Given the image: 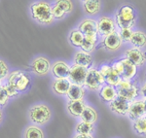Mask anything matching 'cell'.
I'll return each mask as SVG.
<instances>
[{"label":"cell","mask_w":146,"mask_h":138,"mask_svg":"<svg viewBox=\"0 0 146 138\" xmlns=\"http://www.w3.org/2000/svg\"><path fill=\"white\" fill-rule=\"evenodd\" d=\"M31 15L35 20L43 24L52 23L55 20L52 7L47 2H38L31 6Z\"/></svg>","instance_id":"1"},{"label":"cell","mask_w":146,"mask_h":138,"mask_svg":"<svg viewBox=\"0 0 146 138\" xmlns=\"http://www.w3.org/2000/svg\"><path fill=\"white\" fill-rule=\"evenodd\" d=\"M117 25L122 28H131L135 24L136 15L135 9L131 6L124 5L119 9L115 16Z\"/></svg>","instance_id":"2"},{"label":"cell","mask_w":146,"mask_h":138,"mask_svg":"<svg viewBox=\"0 0 146 138\" xmlns=\"http://www.w3.org/2000/svg\"><path fill=\"white\" fill-rule=\"evenodd\" d=\"M51 110L46 104L35 105L29 110V118L37 125H45L51 119Z\"/></svg>","instance_id":"3"},{"label":"cell","mask_w":146,"mask_h":138,"mask_svg":"<svg viewBox=\"0 0 146 138\" xmlns=\"http://www.w3.org/2000/svg\"><path fill=\"white\" fill-rule=\"evenodd\" d=\"M105 85L104 79H103L102 75L100 74V70L96 68H90L88 70V74L86 77V81H85L84 86L88 88L90 90L96 92V90H100V88Z\"/></svg>","instance_id":"4"},{"label":"cell","mask_w":146,"mask_h":138,"mask_svg":"<svg viewBox=\"0 0 146 138\" xmlns=\"http://www.w3.org/2000/svg\"><path fill=\"white\" fill-rule=\"evenodd\" d=\"M8 85L16 88L18 92H25L30 85V79L23 72L15 71L9 77Z\"/></svg>","instance_id":"5"},{"label":"cell","mask_w":146,"mask_h":138,"mask_svg":"<svg viewBox=\"0 0 146 138\" xmlns=\"http://www.w3.org/2000/svg\"><path fill=\"white\" fill-rule=\"evenodd\" d=\"M116 90H117V94L119 96L125 98V99H127L129 102L135 100V98L138 94L137 88L135 86H133L131 83V81L122 80L121 83L119 84V86H117Z\"/></svg>","instance_id":"6"},{"label":"cell","mask_w":146,"mask_h":138,"mask_svg":"<svg viewBox=\"0 0 146 138\" xmlns=\"http://www.w3.org/2000/svg\"><path fill=\"white\" fill-rule=\"evenodd\" d=\"M100 74L102 75L106 85L117 88V86H119V84L121 83V81H122L121 76L117 74L116 72L113 70L112 66H110V65H107V64L102 65L100 69Z\"/></svg>","instance_id":"7"},{"label":"cell","mask_w":146,"mask_h":138,"mask_svg":"<svg viewBox=\"0 0 146 138\" xmlns=\"http://www.w3.org/2000/svg\"><path fill=\"white\" fill-rule=\"evenodd\" d=\"M122 44H123V40H122L119 32H117L116 30L111 34L107 35L106 37H104L103 40L101 41V47L109 52L118 51L121 48Z\"/></svg>","instance_id":"8"},{"label":"cell","mask_w":146,"mask_h":138,"mask_svg":"<svg viewBox=\"0 0 146 138\" xmlns=\"http://www.w3.org/2000/svg\"><path fill=\"white\" fill-rule=\"evenodd\" d=\"M96 30H98V36L106 37L107 35L111 34L115 31V22L113 18L110 17H101L98 20L96 24Z\"/></svg>","instance_id":"9"},{"label":"cell","mask_w":146,"mask_h":138,"mask_svg":"<svg viewBox=\"0 0 146 138\" xmlns=\"http://www.w3.org/2000/svg\"><path fill=\"white\" fill-rule=\"evenodd\" d=\"M88 70L85 67H82L80 65L73 64L70 67V73H69V80L72 82V84H76L79 86H84L86 77L88 74Z\"/></svg>","instance_id":"10"},{"label":"cell","mask_w":146,"mask_h":138,"mask_svg":"<svg viewBox=\"0 0 146 138\" xmlns=\"http://www.w3.org/2000/svg\"><path fill=\"white\" fill-rule=\"evenodd\" d=\"M128 117L129 120H131L133 121L137 120V119L146 117V112H145L143 99H136L131 102L129 112H128Z\"/></svg>","instance_id":"11"},{"label":"cell","mask_w":146,"mask_h":138,"mask_svg":"<svg viewBox=\"0 0 146 138\" xmlns=\"http://www.w3.org/2000/svg\"><path fill=\"white\" fill-rule=\"evenodd\" d=\"M129 104H131V102L118 95L112 102L109 103V108L111 110V112L116 114V115L126 116L128 115Z\"/></svg>","instance_id":"12"},{"label":"cell","mask_w":146,"mask_h":138,"mask_svg":"<svg viewBox=\"0 0 146 138\" xmlns=\"http://www.w3.org/2000/svg\"><path fill=\"white\" fill-rule=\"evenodd\" d=\"M125 58L129 59L131 62H133L135 66H142L144 64L146 57L145 53L137 48H131L125 52Z\"/></svg>","instance_id":"13"},{"label":"cell","mask_w":146,"mask_h":138,"mask_svg":"<svg viewBox=\"0 0 146 138\" xmlns=\"http://www.w3.org/2000/svg\"><path fill=\"white\" fill-rule=\"evenodd\" d=\"M32 70L39 76H44L49 73L51 69V63L48 58L44 57H36L31 63Z\"/></svg>","instance_id":"14"},{"label":"cell","mask_w":146,"mask_h":138,"mask_svg":"<svg viewBox=\"0 0 146 138\" xmlns=\"http://www.w3.org/2000/svg\"><path fill=\"white\" fill-rule=\"evenodd\" d=\"M86 106L87 104L84 99L69 100L67 103V110L71 116L75 117V118H78V117H81Z\"/></svg>","instance_id":"15"},{"label":"cell","mask_w":146,"mask_h":138,"mask_svg":"<svg viewBox=\"0 0 146 138\" xmlns=\"http://www.w3.org/2000/svg\"><path fill=\"white\" fill-rule=\"evenodd\" d=\"M98 22L93 18H86L80 23L79 30L84 34V36H91V35H98L96 30Z\"/></svg>","instance_id":"16"},{"label":"cell","mask_w":146,"mask_h":138,"mask_svg":"<svg viewBox=\"0 0 146 138\" xmlns=\"http://www.w3.org/2000/svg\"><path fill=\"white\" fill-rule=\"evenodd\" d=\"M70 67L66 62L64 61H56L53 65V74L58 79H67L69 77Z\"/></svg>","instance_id":"17"},{"label":"cell","mask_w":146,"mask_h":138,"mask_svg":"<svg viewBox=\"0 0 146 138\" xmlns=\"http://www.w3.org/2000/svg\"><path fill=\"white\" fill-rule=\"evenodd\" d=\"M122 63H123L124 71L123 75H122V80L131 81L135 77L136 73H137V66H135L133 62H131L127 58H123L121 59Z\"/></svg>","instance_id":"18"},{"label":"cell","mask_w":146,"mask_h":138,"mask_svg":"<svg viewBox=\"0 0 146 138\" xmlns=\"http://www.w3.org/2000/svg\"><path fill=\"white\" fill-rule=\"evenodd\" d=\"M93 57L89 53L86 52H78L75 53L74 55V64L80 65L82 67H85L87 69L92 68V65H93Z\"/></svg>","instance_id":"19"},{"label":"cell","mask_w":146,"mask_h":138,"mask_svg":"<svg viewBox=\"0 0 146 138\" xmlns=\"http://www.w3.org/2000/svg\"><path fill=\"white\" fill-rule=\"evenodd\" d=\"M71 82L68 79H58L53 82V90L56 93L60 95L67 94L68 90L71 86Z\"/></svg>","instance_id":"20"},{"label":"cell","mask_w":146,"mask_h":138,"mask_svg":"<svg viewBox=\"0 0 146 138\" xmlns=\"http://www.w3.org/2000/svg\"><path fill=\"white\" fill-rule=\"evenodd\" d=\"M100 96L104 102H112L118 94H117V90L114 86H111L105 84L100 90Z\"/></svg>","instance_id":"21"},{"label":"cell","mask_w":146,"mask_h":138,"mask_svg":"<svg viewBox=\"0 0 146 138\" xmlns=\"http://www.w3.org/2000/svg\"><path fill=\"white\" fill-rule=\"evenodd\" d=\"M85 93L86 92H85V88H83V86L71 84L66 95L69 100H80L84 99Z\"/></svg>","instance_id":"22"},{"label":"cell","mask_w":146,"mask_h":138,"mask_svg":"<svg viewBox=\"0 0 146 138\" xmlns=\"http://www.w3.org/2000/svg\"><path fill=\"white\" fill-rule=\"evenodd\" d=\"M80 118H81L82 121H86V123H94V125H95V123L98 119V115L96 110L94 108L93 106L87 105Z\"/></svg>","instance_id":"23"},{"label":"cell","mask_w":146,"mask_h":138,"mask_svg":"<svg viewBox=\"0 0 146 138\" xmlns=\"http://www.w3.org/2000/svg\"><path fill=\"white\" fill-rule=\"evenodd\" d=\"M83 8L88 15L94 16L100 11L101 3L98 0H86L83 2Z\"/></svg>","instance_id":"24"},{"label":"cell","mask_w":146,"mask_h":138,"mask_svg":"<svg viewBox=\"0 0 146 138\" xmlns=\"http://www.w3.org/2000/svg\"><path fill=\"white\" fill-rule=\"evenodd\" d=\"M129 43L133 46V48H143L146 46V34L143 31H133Z\"/></svg>","instance_id":"25"},{"label":"cell","mask_w":146,"mask_h":138,"mask_svg":"<svg viewBox=\"0 0 146 138\" xmlns=\"http://www.w3.org/2000/svg\"><path fill=\"white\" fill-rule=\"evenodd\" d=\"M96 41H98V35H91V36H85L84 41L82 44L81 48L83 52L86 53H92L96 49Z\"/></svg>","instance_id":"26"},{"label":"cell","mask_w":146,"mask_h":138,"mask_svg":"<svg viewBox=\"0 0 146 138\" xmlns=\"http://www.w3.org/2000/svg\"><path fill=\"white\" fill-rule=\"evenodd\" d=\"M77 134H85V135H93L95 131V125L90 123H86V121H80L77 123L76 127H75Z\"/></svg>","instance_id":"27"},{"label":"cell","mask_w":146,"mask_h":138,"mask_svg":"<svg viewBox=\"0 0 146 138\" xmlns=\"http://www.w3.org/2000/svg\"><path fill=\"white\" fill-rule=\"evenodd\" d=\"M133 129L136 134L140 136H146V118L137 119L133 121Z\"/></svg>","instance_id":"28"},{"label":"cell","mask_w":146,"mask_h":138,"mask_svg":"<svg viewBox=\"0 0 146 138\" xmlns=\"http://www.w3.org/2000/svg\"><path fill=\"white\" fill-rule=\"evenodd\" d=\"M25 138H44L42 129L36 125H29L25 132Z\"/></svg>","instance_id":"29"},{"label":"cell","mask_w":146,"mask_h":138,"mask_svg":"<svg viewBox=\"0 0 146 138\" xmlns=\"http://www.w3.org/2000/svg\"><path fill=\"white\" fill-rule=\"evenodd\" d=\"M84 34L80 31L79 29L72 30L69 36V40L71 42V44L75 47H81L84 41Z\"/></svg>","instance_id":"30"},{"label":"cell","mask_w":146,"mask_h":138,"mask_svg":"<svg viewBox=\"0 0 146 138\" xmlns=\"http://www.w3.org/2000/svg\"><path fill=\"white\" fill-rule=\"evenodd\" d=\"M56 4L60 6V8L65 12V14L70 13V12H72V10H73L72 2L69 1V0H62V1H58Z\"/></svg>","instance_id":"31"},{"label":"cell","mask_w":146,"mask_h":138,"mask_svg":"<svg viewBox=\"0 0 146 138\" xmlns=\"http://www.w3.org/2000/svg\"><path fill=\"white\" fill-rule=\"evenodd\" d=\"M133 31L131 30V28H122L120 29L119 34L121 36L122 40L125 42H129L131 38V35H133Z\"/></svg>","instance_id":"32"},{"label":"cell","mask_w":146,"mask_h":138,"mask_svg":"<svg viewBox=\"0 0 146 138\" xmlns=\"http://www.w3.org/2000/svg\"><path fill=\"white\" fill-rule=\"evenodd\" d=\"M9 95L7 93L6 86H0V105H5L8 102Z\"/></svg>","instance_id":"33"},{"label":"cell","mask_w":146,"mask_h":138,"mask_svg":"<svg viewBox=\"0 0 146 138\" xmlns=\"http://www.w3.org/2000/svg\"><path fill=\"white\" fill-rule=\"evenodd\" d=\"M52 12H53V16L55 18H62L65 15V12L56 4L52 8Z\"/></svg>","instance_id":"34"},{"label":"cell","mask_w":146,"mask_h":138,"mask_svg":"<svg viewBox=\"0 0 146 138\" xmlns=\"http://www.w3.org/2000/svg\"><path fill=\"white\" fill-rule=\"evenodd\" d=\"M112 68L117 74L120 75V76H121V78H122V75H123V71H124V67H123V63H122L121 60L114 62L113 65H112Z\"/></svg>","instance_id":"35"},{"label":"cell","mask_w":146,"mask_h":138,"mask_svg":"<svg viewBox=\"0 0 146 138\" xmlns=\"http://www.w3.org/2000/svg\"><path fill=\"white\" fill-rule=\"evenodd\" d=\"M8 75V66L3 60L0 59V80Z\"/></svg>","instance_id":"36"},{"label":"cell","mask_w":146,"mask_h":138,"mask_svg":"<svg viewBox=\"0 0 146 138\" xmlns=\"http://www.w3.org/2000/svg\"><path fill=\"white\" fill-rule=\"evenodd\" d=\"M6 86V90H7V93H8V95H9V97L10 96H15V95H17L18 94V90H16V88H14L13 86Z\"/></svg>","instance_id":"37"},{"label":"cell","mask_w":146,"mask_h":138,"mask_svg":"<svg viewBox=\"0 0 146 138\" xmlns=\"http://www.w3.org/2000/svg\"><path fill=\"white\" fill-rule=\"evenodd\" d=\"M140 93H141V95L143 96V98H146V83L142 86H141Z\"/></svg>","instance_id":"38"},{"label":"cell","mask_w":146,"mask_h":138,"mask_svg":"<svg viewBox=\"0 0 146 138\" xmlns=\"http://www.w3.org/2000/svg\"><path fill=\"white\" fill-rule=\"evenodd\" d=\"M73 138H94L93 135H85V134H76Z\"/></svg>","instance_id":"39"},{"label":"cell","mask_w":146,"mask_h":138,"mask_svg":"<svg viewBox=\"0 0 146 138\" xmlns=\"http://www.w3.org/2000/svg\"><path fill=\"white\" fill-rule=\"evenodd\" d=\"M143 102H144V107H145V112H146V98H143Z\"/></svg>","instance_id":"40"},{"label":"cell","mask_w":146,"mask_h":138,"mask_svg":"<svg viewBox=\"0 0 146 138\" xmlns=\"http://www.w3.org/2000/svg\"><path fill=\"white\" fill-rule=\"evenodd\" d=\"M2 120V112H1V110H0V121H1Z\"/></svg>","instance_id":"41"},{"label":"cell","mask_w":146,"mask_h":138,"mask_svg":"<svg viewBox=\"0 0 146 138\" xmlns=\"http://www.w3.org/2000/svg\"><path fill=\"white\" fill-rule=\"evenodd\" d=\"M145 57H146V55H145Z\"/></svg>","instance_id":"42"},{"label":"cell","mask_w":146,"mask_h":138,"mask_svg":"<svg viewBox=\"0 0 146 138\" xmlns=\"http://www.w3.org/2000/svg\"><path fill=\"white\" fill-rule=\"evenodd\" d=\"M145 118H146V117H145Z\"/></svg>","instance_id":"43"}]
</instances>
